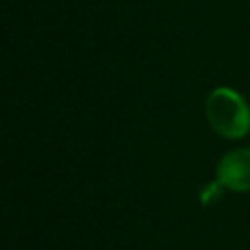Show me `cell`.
<instances>
[{"label":"cell","mask_w":250,"mask_h":250,"mask_svg":"<svg viewBox=\"0 0 250 250\" xmlns=\"http://www.w3.org/2000/svg\"><path fill=\"white\" fill-rule=\"evenodd\" d=\"M209 125L227 139H240L250 129V107L244 98L230 88H217L205 102Z\"/></svg>","instance_id":"1"},{"label":"cell","mask_w":250,"mask_h":250,"mask_svg":"<svg viewBox=\"0 0 250 250\" xmlns=\"http://www.w3.org/2000/svg\"><path fill=\"white\" fill-rule=\"evenodd\" d=\"M217 182L232 191H250V148L225 154L217 164Z\"/></svg>","instance_id":"2"},{"label":"cell","mask_w":250,"mask_h":250,"mask_svg":"<svg viewBox=\"0 0 250 250\" xmlns=\"http://www.w3.org/2000/svg\"><path fill=\"white\" fill-rule=\"evenodd\" d=\"M221 188H223V186H221L217 180H215L213 184H209V186L201 191V203H203V205H211L213 201H217V199L221 197Z\"/></svg>","instance_id":"3"}]
</instances>
